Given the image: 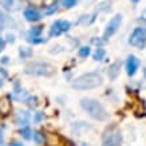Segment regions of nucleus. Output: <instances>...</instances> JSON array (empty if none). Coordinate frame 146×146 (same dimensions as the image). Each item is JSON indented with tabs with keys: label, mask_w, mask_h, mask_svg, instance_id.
Returning <instances> with one entry per match:
<instances>
[{
	"label": "nucleus",
	"mask_w": 146,
	"mask_h": 146,
	"mask_svg": "<svg viewBox=\"0 0 146 146\" xmlns=\"http://www.w3.org/2000/svg\"><path fill=\"white\" fill-rule=\"evenodd\" d=\"M145 76H146V70H145Z\"/></svg>",
	"instance_id": "nucleus-29"
},
{
	"label": "nucleus",
	"mask_w": 146,
	"mask_h": 146,
	"mask_svg": "<svg viewBox=\"0 0 146 146\" xmlns=\"http://www.w3.org/2000/svg\"><path fill=\"white\" fill-rule=\"evenodd\" d=\"M4 47H5V40L0 38V51H3V50H4Z\"/></svg>",
	"instance_id": "nucleus-23"
},
{
	"label": "nucleus",
	"mask_w": 146,
	"mask_h": 146,
	"mask_svg": "<svg viewBox=\"0 0 146 146\" xmlns=\"http://www.w3.org/2000/svg\"><path fill=\"white\" fill-rule=\"evenodd\" d=\"M12 146H23V145H20L19 142H13V143H12Z\"/></svg>",
	"instance_id": "nucleus-25"
},
{
	"label": "nucleus",
	"mask_w": 146,
	"mask_h": 146,
	"mask_svg": "<svg viewBox=\"0 0 146 146\" xmlns=\"http://www.w3.org/2000/svg\"><path fill=\"white\" fill-rule=\"evenodd\" d=\"M30 34H31V36H34V38H39V35L42 34V28H40V27H34L31 31H30Z\"/></svg>",
	"instance_id": "nucleus-19"
},
{
	"label": "nucleus",
	"mask_w": 146,
	"mask_h": 146,
	"mask_svg": "<svg viewBox=\"0 0 146 146\" xmlns=\"http://www.w3.org/2000/svg\"><path fill=\"white\" fill-rule=\"evenodd\" d=\"M20 134H22V137L24 138V139H30V138H31V129L28 127V126H24V129H22V130H20Z\"/></svg>",
	"instance_id": "nucleus-14"
},
{
	"label": "nucleus",
	"mask_w": 146,
	"mask_h": 146,
	"mask_svg": "<svg viewBox=\"0 0 146 146\" xmlns=\"http://www.w3.org/2000/svg\"><path fill=\"white\" fill-rule=\"evenodd\" d=\"M58 11V4L55 3V4H51L48 7V8L44 11V15H52V13H55Z\"/></svg>",
	"instance_id": "nucleus-18"
},
{
	"label": "nucleus",
	"mask_w": 146,
	"mask_h": 146,
	"mask_svg": "<svg viewBox=\"0 0 146 146\" xmlns=\"http://www.w3.org/2000/svg\"><path fill=\"white\" fill-rule=\"evenodd\" d=\"M131 1H134V3H138V1H139V0H131Z\"/></svg>",
	"instance_id": "nucleus-27"
},
{
	"label": "nucleus",
	"mask_w": 146,
	"mask_h": 146,
	"mask_svg": "<svg viewBox=\"0 0 146 146\" xmlns=\"http://www.w3.org/2000/svg\"><path fill=\"white\" fill-rule=\"evenodd\" d=\"M26 103L30 107H36L38 106V98L36 97H28L26 99Z\"/></svg>",
	"instance_id": "nucleus-16"
},
{
	"label": "nucleus",
	"mask_w": 146,
	"mask_h": 146,
	"mask_svg": "<svg viewBox=\"0 0 146 146\" xmlns=\"http://www.w3.org/2000/svg\"><path fill=\"white\" fill-rule=\"evenodd\" d=\"M71 27V23L68 22V20H56V22L52 24V27H51V30H50V36L51 38H54V36H59L62 35L63 32H66L70 30Z\"/></svg>",
	"instance_id": "nucleus-7"
},
{
	"label": "nucleus",
	"mask_w": 146,
	"mask_h": 146,
	"mask_svg": "<svg viewBox=\"0 0 146 146\" xmlns=\"http://www.w3.org/2000/svg\"><path fill=\"white\" fill-rule=\"evenodd\" d=\"M78 54H79V56H82V58H87L90 54H91V50H90V47H86V46H84V47H80Z\"/></svg>",
	"instance_id": "nucleus-15"
},
{
	"label": "nucleus",
	"mask_w": 146,
	"mask_h": 146,
	"mask_svg": "<svg viewBox=\"0 0 146 146\" xmlns=\"http://www.w3.org/2000/svg\"><path fill=\"white\" fill-rule=\"evenodd\" d=\"M63 5L66 8H72L74 5H76V0H63Z\"/></svg>",
	"instance_id": "nucleus-21"
},
{
	"label": "nucleus",
	"mask_w": 146,
	"mask_h": 146,
	"mask_svg": "<svg viewBox=\"0 0 146 146\" xmlns=\"http://www.w3.org/2000/svg\"><path fill=\"white\" fill-rule=\"evenodd\" d=\"M105 56H106V51L99 47V48H97V51L94 52L93 59H94V60H97V62H101V60H103V59H105Z\"/></svg>",
	"instance_id": "nucleus-12"
},
{
	"label": "nucleus",
	"mask_w": 146,
	"mask_h": 146,
	"mask_svg": "<svg viewBox=\"0 0 146 146\" xmlns=\"http://www.w3.org/2000/svg\"><path fill=\"white\" fill-rule=\"evenodd\" d=\"M0 3L5 9H9L13 5V0H0Z\"/></svg>",
	"instance_id": "nucleus-20"
},
{
	"label": "nucleus",
	"mask_w": 146,
	"mask_h": 146,
	"mask_svg": "<svg viewBox=\"0 0 146 146\" xmlns=\"http://www.w3.org/2000/svg\"><path fill=\"white\" fill-rule=\"evenodd\" d=\"M0 19H3V15H1V12H0Z\"/></svg>",
	"instance_id": "nucleus-28"
},
{
	"label": "nucleus",
	"mask_w": 146,
	"mask_h": 146,
	"mask_svg": "<svg viewBox=\"0 0 146 146\" xmlns=\"http://www.w3.org/2000/svg\"><path fill=\"white\" fill-rule=\"evenodd\" d=\"M16 123L20 125V126H26L28 123V121H30V113L28 111H19L18 114H16Z\"/></svg>",
	"instance_id": "nucleus-11"
},
{
	"label": "nucleus",
	"mask_w": 146,
	"mask_h": 146,
	"mask_svg": "<svg viewBox=\"0 0 146 146\" xmlns=\"http://www.w3.org/2000/svg\"><path fill=\"white\" fill-rule=\"evenodd\" d=\"M121 23H122V15H121V13L114 15V16L110 19V22L107 23L106 30H105V32H103V39L107 40L109 38H111V36L114 35L115 32L118 31Z\"/></svg>",
	"instance_id": "nucleus-5"
},
{
	"label": "nucleus",
	"mask_w": 146,
	"mask_h": 146,
	"mask_svg": "<svg viewBox=\"0 0 146 146\" xmlns=\"http://www.w3.org/2000/svg\"><path fill=\"white\" fill-rule=\"evenodd\" d=\"M24 18H26L28 22H38V20L42 18V15H40L39 11L36 8H34V7H27V8L24 9Z\"/></svg>",
	"instance_id": "nucleus-9"
},
{
	"label": "nucleus",
	"mask_w": 146,
	"mask_h": 146,
	"mask_svg": "<svg viewBox=\"0 0 146 146\" xmlns=\"http://www.w3.org/2000/svg\"><path fill=\"white\" fill-rule=\"evenodd\" d=\"M42 118H43V114H42V113H36V115H35V122H39Z\"/></svg>",
	"instance_id": "nucleus-22"
},
{
	"label": "nucleus",
	"mask_w": 146,
	"mask_h": 146,
	"mask_svg": "<svg viewBox=\"0 0 146 146\" xmlns=\"http://www.w3.org/2000/svg\"><path fill=\"white\" fill-rule=\"evenodd\" d=\"M7 40H8V42H15V35H11V34H8V35H7Z\"/></svg>",
	"instance_id": "nucleus-24"
},
{
	"label": "nucleus",
	"mask_w": 146,
	"mask_h": 146,
	"mask_svg": "<svg viewBox=\"0 0 146 146\" xmlns=\"http://www.w3.org/2000/svg\"><path fill=\"white\" fill-rule=\"evenodd\" d=\"M129 43L133 46V47H137V48H143L146 46V30L142 28V27H137L131 35L129 38Z\"/></svg>",
	"instance_id": "nucleus-4"
},
{
	"label": "nucleus",
	"mask_w": 146,
	"mask_h": 146,
	"mask_svg": "<svg viewBox=\"0 0 146 146\" xmlns=\"http://www.w3.org/2000/svg\"><path fill=\"white\" fill-rule=\"evenodd\" d=\"M102 83H103V79H102V76L98 72H87V74H83V75L78 76L72 82V87L83 91V90L97 89Z\"/></svg>",
	"instance_id": "nucleus-1"
},
{
	"label": "nucleus",
	"mask_w": 146,
	"mask_h": 146,
	"mask_svg": "<svg viewBox=\"0 0 146 146\" xmlns=\"http://www.w3.org/2000/svg\"><path fill=\"white\" fill-rule=\"evenodd\" d=\"M121 66H122V62H121V60H117V62H114L113 64H110L107 74H109V78H110L111 80H115L118 78L119 71H121Z\"/></svg>",
	"instance_id": "nucleus-10"
},
{
	"label": "nucleus",
	"mask_w": 146,
	"mask_h": 146,
	"mask_svg": "<svg viewBox=\"0 0 146 146\" xmlns=\"http://www.w3.org/2000/svg\"><path fill=\"white\" fill-rule=\"evenodd\" d=\"M122 143V134L119 130L107 131L103 137V146H119Z\"/></svg>",
	"instance_id": "nucleus-6"
},
{
	"label": "nucleus",
	"mask_w": 146,
	"mask_h": 146,
	"mask_svg": "<svg viewBox=\"0 0 146 146\" xmlns=\"http://www.w3.org/2000/svg\"><path fill=\"white\" fill-rule=\"evenodd\" d=\"M3 86V78H0V87Z\"/></svg>",
	"instance_id": "nucleus-26"
},
{
	"label": "nucleus",
	"mask_w": 146,
	"mask_h": 146,
	"mask_svg": "<svg viewBox=\"0 0 146 146\" xmlns=\"http://www.w3.org/2000/svg\"><path fill=\"white\" fill-rule=\"evenodd\" d=\"M32 137H34V141H35L38 145H42V143L44 142V134H42L40 131H35Z\"/></svg>",
	"instance_id": "nucleus-13"
},
{
	"label": "nucleus",
	"mask_w": 146,
	"mask_h": 146,
	"mask_svg": "<svg viewBox=\"0 0 146 146\" xmlns=\"http://www.w3.org/2000/svg\"><path fill=\"white\" fill-rule=\"evenodd\" d=\"M80 106L90 117H93L97 121H106L109 118V113L106 109L102 106L101 103L95 99H90V98H83L80 101Z\"/></svg>",
	"instance_id": "nucleus-2"
},
{
	"label": "nucleus",
	"mask_w": 146,
	"mask_h": 146,
	"mask_svg": "<svg viewBox=\"0 0 146 146\" xmlns=\"http://www.w3.org/2000/svg\"><path fill=\"white\" fill-rule=\"evenodd\" d=\"M19 54H20V56H22V58L31 56V55H32V50H31V48H28V47H24V48H20Z\"/></svg>",
	"instance_id": "nucleus-17"
},
{
	"label": "nucleus",
	"mask_w": 146,
	"mask_h": 146,
	"mask_svg": "<svg viewBox=\"0 0 146 146\" xmlns=\"http://www.w3.org/2000/svg\"><path fill=\"white\" fill-rule=\"evenodd\" d=\"M24 72L28 75H36V76H51L55 72L54 67L48 63L43 62H31L26 64Z\"/></svg>",
	"instance_id": "nucleus-3"
},
{
	"label": "nucleus",
	"mask_w": 146,
	"mask_h": 146,
	"mask_svg": "<svg viewBox=\"0 0 146 146\" xmlns=\"http://www.w3.org/2000/svg\"><path fill=\"white\" fill-rule=\"evenodd\" d=\"M138 67H139V59L134 55H130L126 60V71H127V75L133 76L137 72Z\"/></svg>",
	"instance_id": "nucleus-8"
}]
</instances>
